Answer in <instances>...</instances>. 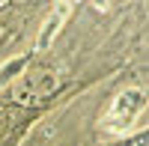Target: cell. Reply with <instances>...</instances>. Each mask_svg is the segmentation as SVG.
I'll use <instances>...</instances> for the list:
<instances>
[{
	"instance_id": "obj_1",
	"label": "cell",
	"mask_w": 149,
	"mask_h": 146,
	"mask_svg": "<svg viewBox=\"0 0 149 146\" xmlns=\"http://www.w3.org/2000/svg\"><path fill=\"white\" fill-rule=\"evenodd\" d=\"M143 111H146V92L140 87H128L110 102V111L104 116V128L113 131V134H128L137 125V119L143 116Z\"/></svg>"
},
{
	"instance_id": "obj_3",
	"label": "cell",
	"mask_w": 149,
	"mask_h": 146,
	"mask_svg": "<svg viewBox=\"0 0 149 146\" xmlns=\"http://www.w3.org/2000/svg\"><path fill=\"white\" fill-rule=\"evenodd\" d=\"M24 66H27V57H18V60H6V63L0 66V87H3V83L9 81L6 75H12V78H15V75H18V72H21Z\"/></svg>"
},
{
	"instance_id": "obj_2",
	"label": "cell",
	"mask_w": 149,
	"mask_h": 146,
	"mask_svg": "<svg viewBox=\"0 0 149 146\" xmlns=\"http://www.w3.org/2000/svg\"><path fill=\"white\" fill-rule=\"evenodd\" d=\"M72 9H74V3H60V6H54V9H51V15L45 18L39 36H36V51H48V48H51V42L57 39V33L63 30V24L69 21Z\"/></svg>"
}]
</instances>
